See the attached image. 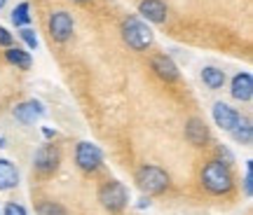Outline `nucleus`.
<instances>
[{
  "mask_svg": "<svg viewBox=\"0 0 253 215\" xmlns=\"http://www.w3.org/2000/svg\"><path fill=\"white\" fill-rule=\"evenodd\" d=\"M19 37L26 42L28 49H36L38 47V36H36V31H33V28H28V26L19 28Z\"/></svg>",
  "mask_w": 253,
  "mask_h": 215,
  "instance_id": "aec40b11",
  "label": "nucleus"
},
{
  "mask_svg": "<svg viewBox=\"0 0 253 215\" xmlns=\"http://www.w3.org/2000/svg\"><path fill=\"white\" fill-rule=\"evenodd\" d=\"M42 134H45V138H54V131H52V129H42Z\"/></svg>",
  "mask_w": 253,
  "mask_h": 215,
  "instance_id": "a878e982",
  "label": "nucleus"
},
{
  "mask_svg": "<svg viewBox=\"0 0 253 215\" xmlns=\"http://www.w3.org/2000/svg\"><path fill=\"white\" fill-rule=\"evenodd\" d=\"M99 201L106 211L120 213V211H125L126 204H129V189H126L122 182H118V180H110L106 185H101Z\"/></svg>",
  "mask_w": 253,
  "mask_h": 215,
  "instance_id": "20e7f679",
  "label": "nucleus"
},
{
  "mask_svg": "<svg viewBox=\"0 0 253 215\" xmlns=\"http://www.w3.org/2000/svg\"><path fill=\"white\" fill-rule=\"evenodd\" d=\"M216 152H218V159L223 161V164H227V166H230V164H235V157H232V152L227 150L225 145H218Z\"/></svg>",
  "mask_w": 253,
  "mask_h": 215,
  "instance_id": "4be33fe9",
  "label": "nucleus"
},
{
  "mask_svg": "<svg viewBox=\"0 0 253 215\" xmlns=\"http://www.w3.org/2000/svg\"><path fill=\"white\" fill-rule=\"evenodd\" d=\"M211 115H213L216 126H220L223 131H232L237 126V122H239V117H242L235 108H230L227 103H216L213 110H211Z\"/></svg>",
  "mask_w": 253,
  "mask_h": 215,
  "instance_id": "f8f14e48",
  "label": "nucleus"
},
{
  "mask_svg": "<svg viewBox=\"0 0 253 215\" xmlns=\"http://www.w3.org/2000/svg\"><path fill=\"white\" fill-rule=\"evenodd\" d=\"M73 2H87V0H73Z\"/></svg>",
  "mask_w": 253,
  "mask_h": 215,
  "instance_id": "c85d7f7f",
  "label": "nucleus"
},
{
  "mask_svg": "<svg viewBox=\"0 0 253 215\" xmlns=\"http://www.w3.org/2000/svg\"><path fill=\"white\" fill-rule=\"evenodd\" d=\"M202 187L207 189L209 194L213 197H220V194H227L235 187V176H232V169L223 164L220 159H211L204 164L202 169Z\"/></svg>",
  "mask_w": 253,
  "mask_h": 215,
  "instance_id": "f257e3e1",
  "label": "nucleus"
},
{
  "mask_svg": "<svg viewBox=\"0 0 253 215\" xmlns=\"http://www.w3.org/2000/svg\"><path fill=\"white\" fill-rule=\"evenodd\" d=\"M9 19H12V24L17 28L28 26V24H31V5H28V2H19L17 7L12 9Z\"/></svg>",
  "mask_w": 253,
  "mask_h": 215,
  "instance_id": "a211bd4d",
  "label": "nucleus"
},
{
  "mask_svg": "<svg viewBox=\"0 0 253 215\" xmlns=\"http://www.w3.org/2000/svg\"><path fill=\"white\" fill-rule=\"evenodd\" d=\"M12 115L17 117V122H21V124H33L36 119H40V117L45 115V108H42L40 101L31 99V101L19 103V106L12 110Z\"/></svg>",
  "mask_w": 253,
  "mask_h": 215,
  "instance_id": "9b49d317",
  "label": "nucleus"
},
{
  "mask_svg": "<svg viewBox=\"0 0 253 215\" xmlns=\"http://www.w3.org/2000/svg\"><path fill=\"white\" fill-rule=\"evenodd\" d=\"M5 59H7V63L17 66L19 71H28V68L33 66V59H31V54L24 52V49H19V47H7V52H5Z\"/></svg>",
  "mask_w": 253,
  "mask_h": 215,
  "instance_id": "2eb2a0df",
  "label": "nucleus"
},
{
  "mask_svg": "<svg viewBox=\"0 0 253 215\" xmlns=\"http://www.w3.org/2000/svg\"><path fill=\"white\" fill-rule=\"evenodd\" d=\"M17 182H19V173L14 169V164L9 159H0V192L17 187Z\"/></svg>",
  "mask_w": 253,
  "mask_h": 215,
  "instance_id": "4468645a",
  "label": "nucleus"
},
{
  "mask_svg": "<svg viewBox=\"0 0 253 215\" xmlns=\"http://www.w3.org/2000/svg\"><path fill=\"white\" fill-rule=\"evenodd\" d=\"M136 187L141 189L143 194H162L164 189L169 187V173L160 166H150L145 164L136 171Z\"/></svg>",
  "mask_w": 253,
  "mask_h": 215,
  "instance_id": "f03ea898",
  "label": "nucleus"
},
{
  "mask_svg": "<svg viewBox=\"0 0 253 215\" xmlns=\"http://www.w3.org/2000/svg\"><path fill=\"white\" fill-rule=\"evenodd\" d=\"M75 164L80 166L84 173H94L96 169H101L103 164V152H101L99 145L94 143H80L75 147Z\"/></svg>",
  "mask_w": 253,
  "mask_h": 215,
  "instance_id": "39448f33",
  "label": "nucleus"
},
{
  "mask_svg": "<svg viewBox=\"0 0 253 215\" xmlns=\"http://www.w3.org/2000/svg\"><path fill=\"white\" fill-rule=\"evenodd\" d=\"M230 94L235 101H242V103H249L253 99V77L251 72H237L232 77V84H230Z\"/></svg>",
  "mask_w": 253,
  "mask_h": 215,
  "instance_id": "9d476101",
  "label": "nucleus"
},
{
  "mask_svg": "<svg viewBox=\"0 0 253 215\" xmlns=\"http://www.w3.org/2000/svg\"><path fill=\"white\" fill-rule=\"evenodd\" d=\"M232 134V138H235L237 143L242 145H251L253 141V126H251V119L249 117H239V122H237V126L230 131Z\"/></svg>",
  "mask_w": 253,
  "mask_h": 215,
  "instance_id": "dca6fc26",
  "label": "nucleus"
},
{
  "mask_svg": "<svg viewBox=\"0 0 253 215\" xmlns=\"http://www.w3.org/2000/svg\"><path fill=\"white\" fill-rule=\"evenodd\" d=\"M5 5H7V0H0V9L5 7Z\"/></svg>",
  "mask_w": 253,
  "mask_h": 215,
  "instance_id": "bb28decb",
  "label": "nucleus"
},
{
  "mask_svg": "<svg viewBox=\"0 0 253 215\" xmlns=\"http://www.w3.org/2000/svg\"><path fill=\"white\" fill-rule=\"evenodd\" d=\"M150 66H153L155 75L164 82H176L178 75H181V72H178V66H176L167 54H155L153 59H150Z\"/></svg>",
  "mask_w": 253,
  "mask_h": 215,
  "instance_id": "1a4fd4ad",
  "label": "nucleus"
},
{
  "mask_svg": "<svg viewBox=\"0 0 253 215\" xmlns=\"http://www.w3.org/2000/svg\"><path fill=\"white\" fill-rule=\"evenodd\" d=\"M2 215H28V213H26V208L21 206V204H7L5 211H2Z\"/></svg>",
  "mask_w": 253,
  "mask_h": 215,
  "instance_id": "5701e85b",
  "label": "nucleus"
},
{
  "mask_svg": "<svg viewBox=\"0 0 253 215\" xmlns=\"http://www.w3.org/2000/svg\"><path fill=\"white\" fill-rule=\"evenodd\" d=\"M145 206H150V199L148 197H143L141 201H138V208H145Z\"/></svg>",
  "mask_w": 253,
  "mask_h": 215,
  "instance_id": "393cba45",
  "label": "nucleus"
},
{
  "mask_svg": "<svg viewBox=\"0 0 253 215\" xmlns=\"http://www.w3.org/2000/svg\"><path fill=\"white\" fill-rule=\"evenodd\" d=\"M122 40L136 52H145L153 45V31L145 26L141 19L129 17L122 21Z\"/></svg>",
  "mask_w": 253,
  "mask_h": 215,
  "instance_id": "7ed1b4c3",
  "label": "nucleus"
},
{
  "mask_svg": "<svg viewBox=\"0 0 253 215\" xmlns=\"http://www.w3.org/2000/svg\"><path fill=\"white\" fill-rule=\"evenodd\" d=\"M138 14L148 19L150 24H164L167 21V5L162 0H141Z\"/></svg>",
  "mask_w": 253,
  "mask_h": 215,
  "instance_id": "ddd939ff",
  "label": "nucleus"
},
{
  "mask_svg": "<svg viewBox=\"0 0 253 215\" xmlns=\"http://www.w3.org/2000/svg\"><path fill=\"white\" fill-rule=\"evenodd\" d=\"M12 42H14V36L9 33L7 28L0 26V45H2V47H12Z\"/></svg>",
  "mask_w": 253,
  "mask_h": 215,
  "instance_id": "b1692460",
  "label": "nucleus"
},
{
  "mask_svg": "<svg viewBox=\"0 0 253 215\" xmlns=\"http://www.w3.org/2000/svg\"><path fill=\"white\" fill-rule=\"evenodd\" d=\"M185 141L190 145H195V147H204V145L211 141V134H209V126L204 119H199V117H192L188 119V124H185Z\"/></svg>",
  "mask_w": 253,
  "mask_h": 215,
  "instance_id": "6e6552de",
  "label": "nucleus"
},
{
  "mask_svg": "<svg viewBox=\"0 0 253 215\" xmlns=\"http://www.w3.org/2000/svg\"><path fill=\"white\" fill-rule=\"evenodd\" d=\"M59 161H61V152H59V147H56V145H42V147H38L33 164H36L38 173H42V176H52V173L59 169Z\"/></svg>",
  "mask_w": 253,
  "mask_h": 215,
  "instance_id": "423d86ee",
  "label": "nucleus"
},
{
  "mask_svg": "<svg viewBox=\"0 0 253 215\" xmlns=\"http://www.w3.org/2000/svg\"><path fill=\"white\" fill-rule=\"evenodd\" d=\"M47 28H49V36H52L54 42H68L73 37V17L68 12H63V9L61 12H54L49 17Z\"/></svg>",
  "mask_w": 253,
  "mask_h": 215,
  "instance_id": "0eeeda50",
  "label": "nucleus"
},
{
  "mask_svg": "<svg viewBox=\"0 0 253 215\" xmlns=\"http://www.w3.org/2000/svg\"><path fill=\"white\" fill-rule=\"evenodd\" d=\"M244 192H246V197H253V161H246V173H244Z\"/></svg>",
  "mask_w": 253,
  "mask_h": 215,
  "instance_id": "412c9836",
  "label": "nucleus"
},
{
  "mask_svg": "<svg viewBox=\"0 0 253 215\" xmlns=\"http://www.w3.org/2000/svg\"><path fill=\"white\" fill-rule=\"evenodd\" d=\"M202 82L207 84L209 89H223V84H225V72L218 71V68H213V66H209V68H204L202 71Z\"/></svg>",
  "mask_w": 253,
  "mask_h": 215,
  "instance_id": "f3484780",
  "label": "nucleus"
},
{
  "mask_svg": "<svg viewBox=\"0 0 253 215\" xmlns=\"http://www.w3.org/2000/svg\"><path fill=\"white\" fill-rule=\"evenodd\" d=\"M0 147H5V138L2 136H0Z\"/></svg>",
  "mask_w": 253,
  "mask_h": 215,
  "instance_id": "cd10ccee",
  "label": "nucleus"
},
{
  "mask_svg": "<svg viewBox=\"0 0 253 215\" xmlns=\"http://www.w3.org/2000/svg\"><path fill=\"white\" fill-rule=\"evenodd\" d=\"M38 215H68L66 208L61 204H54V201H42L38 206Z\"/></svg>",
  "mask_w": 253,
  "mask_h": 215,
  "instance_id": "6ab92c4d",
  "label": "nucleus"
}]
</instances>
